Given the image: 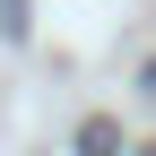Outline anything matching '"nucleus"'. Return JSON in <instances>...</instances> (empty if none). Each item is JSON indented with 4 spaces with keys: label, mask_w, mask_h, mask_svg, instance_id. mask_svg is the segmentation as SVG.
I'll use <instances>...</instances> for the list:
<instances>
[{
    "label": "nucleus",
    "mask_w": 156,
    "mask_h": 156,
    "mask_svg": "<svg viewBox=\"0 0 156 156\" xmlns=\"http://www.w3.org/2000/svg\"><path fill=\"white\" fill-rule=\"evenodd\" d=\"M0 35H9V44L26 35V0H0Z\"/></svg>",
    "instance_id": "f257e3e1"
},
{
    "label": "nucleus",
    "mask_w": 156,
    "mask_h": 156,
    "mask_svg": "<svg viewBox=\"0 0 156 156\" xmlns=\"http://www.w3.org/2000/svg\"><path fill=\"white\" fill-rule=\"evenodd\" d=\"M139 87H147V95H156V61H147V69H139Z\"/></svg>",
    "instance_id": "f03ea898"
}]
</instances>
